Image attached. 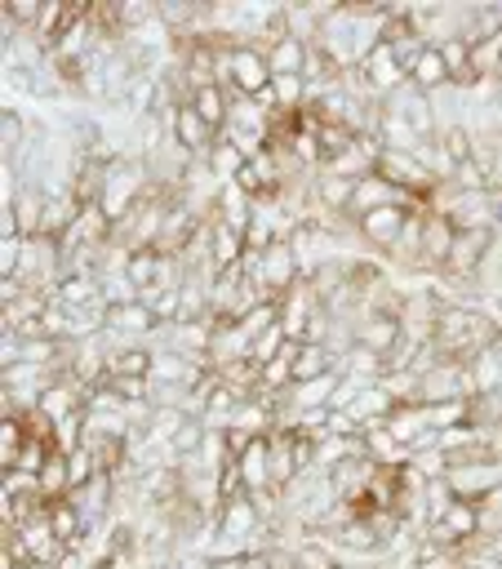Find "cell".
<instances>
[{"instance_id":"cell-1","label":"cell","mask_w":502,"mask_h":569,"mask_svg":"<svg viewBox=\"0 0 502 569\" xmlns=\"http://www.w3.org/2000/svg\"><path fill=\"white\" fill-rule=\"evenodd\" d=\"M147 191H151V169H147V160H142V156H120V160L107 169L102 187H98V209L111 218V227H120V222L147 200Z\"/></svg>"},{"instance_id":"cell-2","label":"cell","mask_w":502,"mask_h":569,"mask_svg":"<svg viewBox=\"0 0 502 569\" xmlns=\"http://www.w3.org/2000/svg\"><path fill=\"white\" fill-rule=\"evenodd\" d=\"M449 489L466 502H489L493 493H502V458H466V462H449L444 471Z\"/></svg>"},{"instance_id":"cell-3","label":"cell","mask_w":502,"mask_h":569,"mask_svg":"<svg viewBox=\"0 0 502 569\" xmlns=\"http://www.w3.org/2000/svg\"><path fill=\"white\" fill-rule=\"evenodd\" d=\"M267 84H271L267 49H258V44H231L227 49V84L222 89L244 93V98H258Z\"/></svg>"},{"instance_id":"cell-4","label":"cell","mask_w":502,"mask_h":569,"mask_svg":"<svg viewBox=\"0 0 502 569\" xmlns=\"http://www.w3.org/2000/svg\"><path fill=\"white\" fill-rule=\"evenodd\" d=\"M409 213H413L409 204H382V209H369V213H360V218H355V240L386 258V253L395 249V240H400V231H404Z\"/></svg>"},{"instance_id":"cell-5","label":"cell","mask_w":502,"mask_h":569,"mask_svg":"<svg viewBox=\"0 0 502 569\" xmlns=\"http://www.w3.org/2000/svg\"><path fill=\"white\" fill-rule=\"evenodd\" d=\"M422 142H431L435 133H440V120H435V98L431 93H422V89H413V84H404V89H395L391 98H382Z\"/></svg>"},{"instance_id":"cell-6","label":"cell","mask_w":502,"mask_h":569,"mask_svg":"<svg viewBox=\"0 0 502 569\" xmlns=\"http://www.w3.org/2000/svg\"><path fill=\"white\" fill-rule=\"evenodd\" d=\"M351 338L360 342V347H369L373 356H391L409 333H404V320L400 316H386V311H364L355 325H351Z\"/></svg>"},{"instance_id":"cell-7","label":"cell","mask_w":502,"mask_h":569,"mask_svg":"<svg viewBox=\"0 0 502 569\" xmlns=\"http://www.w3.org/2000/svg\"><path fill=\"white\" fill-rule=\"evenodd\" d=\"M458 240V227L449 222V213L440 209H426V222H422V271L440 280L444 262H449V249Z\"/></svg>"},{"instance_id":"cell-8","label":"cell","mask_w":502,"mask_h":569,"mask_svg":"<svg viewBox=\"0 0 502 569\" xmlns=\"http://www.w3.org/2000/svg\"><path fill=\"white\" fill-rule=\"evenodd\" d=\"M169 138H173L191 160H204V151L218 142V133L200 120V111H195L191 102H182V107L173 111V120H169Z\"/></svg>"},{"instance_id":"cell-9","label":"cell","mask_w":502,"mask_h":569,"mask_svg":"<svg viewBox=\"0 0 502 569\" xmlns=\"http://www.w3.org/2000/svg\"><path fill=\"white\" fill-rule=\"evenodd\" d=\"M360 67H364V76L373 80V89H378L382 98H391L395 89H404V84H409V67H404V58L395 53V44H386V40H382V44H378Z\"/></svg>"},{"instance_id":"cell-10","label":"cell","mask_w":502,"mask_h":569,"mask_svg":"<svg viewBox=\"0 0 502 569\" xmlns=\"http://www.w3.org/2000/svg\"><path fill=\"white\" fill-rule=\"evenodd\" d=\"M102 320H107V329H111V333H124V338H151V333L160 329L155 311H151L142 298L120 302V307H107V311H102Z\"/></svg>"},{"instance_id":"cell-11","label":"cell","mask_w":502,"mask_h":569,"mask_svg":"<svg viewBox=\"0 0 502 569\" xmlns=\"http://www.w3.org/2000/svg\"><path fill=\"white\" fill-rule=\"evenodd\" d=\"M338 373V351L329 342H298L293 347V387Z\"/></svg>"},{"instance_id":"cell-12","label":"cell","mask_w":502,"mask_h":569,"mask_svg":"<svg viewBox=\"0 0 502 569\" xmlns=\"http://www.w3.org/2000/svg\"><path fill=\"white\" fill-rule=\"evenodd\" d=\"M409 84L422 89V93H431V98L449 89V62L440 58L435 44H422V49L413 53V62H409Z\"/></svg>"},{"instance_id":"cell-13","label":"cell","mask_w":502,"mask_h":569,"mask_svg":"<svg viewBox=\"0 0 502 569\" xmlns=\"http://www.w3.org/2000/svg\"><path fill=\"white\" fill-rule=\"evenodd\" d=\"M200 164H204V173H209L218 187H227V182H235V178L249 169V156H244L227 133H218V142L204 151V160H200Z\"/></svg>"},{"instance_id":"cell-14","label":"cell","mask_w":502,"mask_h":569,"mask_svg":"<svg viewBox=\"0 0 502 569\" xmlns=\"http://www.w3.org/2000/svg\"><path fill=\"white\" fill-rule=\"evenodd\" d=\"M164 262H169V253H160L155 244H151V249H129V258H124V276H129V284L138 289V298L151 293V289H160V280H164Z\"/></svg>"},{"instance_id":"cell-15","label":"cell","mask_w":502,"mask_h":569,"mask_svg":"<svg viewBox=\"0 0 502 569\" xmlns=\"http://www.w3.org/2000/svg\"><path fill=\"white\" fill-rule=\"evenodd\" d=\"M227 133H249V138H267V142H271V111H262V107H258V98L231 93Z\"/></svg>"},{"instance_id":"cell-16","label":"cell","mask_w":502,"mask_h":569,"mask_svg":"<svg viewBox=\"0 0 502 569\" xmlns=\"http://www.w3.org/2000/svg\"><path fill=\"white\" fill-rule=\"evenodd\" d=\"M244 236L235 231V227H227V222H218L213 218V236H209V271H235L240 262H244Z\"/></svg>"},{"instance_id":"cell-17","label":"cell","mask_w":502,"mask_h":569,"mask_svg":"<svg viewBox=\"0 0 502 569\" xmlns=\"http://www.w3.org/2000/svg\"><path fill=\"white\" fill-rule=\"evenodd\" d=\"M235 467H240L244 493H267V489H271V445H267V436H258V440L235 458Z\"/></svg>"},{"instance_id":"cell-18","label":"cell","mask_w":502,"mask_h":569,"mask_svg":"<svg viewBox=\"0 0 502 569\" xmlns=\"http://www.w3.org/2000/svg\"><path fill=\"white\" fill-rule=\"evenodd\" d=\"M0 147H4V160H22V151L31 147V120H27V111L22 107H13L9 98H4V107H0Z\"/></svg>"},{"instance_id":"cell-19","label":"cell","mask_w":502,"mask_h":569,"mask_svg":"<svg viewBox=\"0 0 502 569\" xmlns=\"http://www.w3.org/2000/svg\"><path fill=\"white\" fill-rule=\"evenodd\" d=\"M435 525H444L449 529V538L458 542V547H475L480 542V502H466V498H453V507L435 520Z\"/></svg>"},{"instance_id":"cell-20","label":"cell","mask_w":502,"mask_h":569,"mask_svg":"<svg viewBox=\"0 0 502 569\" xmlns=\"http://www.w3.org/2000/svg\"><path fill=\"white\" fill-rule=\"evenodd\" d=\"M373 138H378L386 151H418V147H422V138H418V133H413L386 102H382L378 116H373Z\"/></svg>"},{"instance_id":"cell-21","label":"cell","mask_w":502,"mask_h":569,"mask_svg":"<svg viewBox=\"0 0 502 569\" xmlns=\"http://www.w3.org/2000/svg\"><path fill=\"white\" fill-rule=\"evenodd\" d=\"M435 147L444 151V160L458 169L466 160H475V129L466 120H444L440 133H435Z\"/></svg>"},{"instance_id":"cell-22","label":"cell","mask_w":502,"mask_h":569,"mask_svg":"<svg viewBox=\"0 0 502 569\" xmlns=\"http://www.w3.org/2000/svg\"><path fill=\"white\" fill-rule=\"evenodd\" d=\"M191 107L200 111V120L213 129V133H227V116H231V89L222 84H204L191 93Z\"/></svg>"},{"instance_id":"cell-23","label":"cell","mask_w":502,"mask_h":569,"mask_svg":"<svg viewBox=\"0 0 502 569\" xmlns=\"http://www.w3.org/2000/svg\"><path fill=\"white\" fill-rule=\"evenodd\" d=\"M307 49H311V40H302V36H284V40H275V44L267 49L271 76H302V71H307Z\"/></svg>"},{"instance_id":"cell-24","label":"cell","mask_w":502,"mask_h":569,"mask_svg":"<svg viewBox=\"0 0 502 569\" xmlns=\"http://www.w3.org/2000/svg\"><path fill=\"white\" fill-rule=\"evenodd\" d=\"M36 489L53 502V498H71V467H67V453H53L44 462V471L36 476Z\"/></svg>"},{"instance_id":"cell-25","label":"cell","mask_w":502,"mask_h":569,"mask_svg":"<svg viewBox=\"0 0 502 569\" xmlns=\"http://www.w3.org/2000/svg\"><path fill=\"white\" fill-rule=\"evenodd\" d=\"M116 18H120L124 36L142 31V27H151L160 18V0H116Z\"/></svg>"},{"instance_id":"cell-26","label":"cell","mask_w":502,"mask_h":569,"mask_svg":"<svg viewBox=\"0 0 502 569\" xmlns=\"http://www.w3.org/2000/svg\"><path fill=\"white\" fill-rule=\"evenodd\" d=\"M142 302L155 311L160 329H169V325L182 320V289H151V293H142Z\"/></svg>"},{"instance_id":"cell-27","label":"cell","mask_w":502,"mask_h":569,"mask_svg":"<svg viewBox=\"0 0 502 569\" xmlns=\"http://www.w3.org/2000/svg\"><path fill=\"white\" fill-rule=\"evenodd\" d=\"M333 387H338V373L315 378V382H302V387H289V396H293L298 409H324L333 400Z\"/></svg>"},{"instance_id":"cell-28","label":"cell","mask_w":502,"mask_h":569,"mask_svg":"<svg viewBox=\"0 0 502 569\" xmlns=\"http://www.w3.org/2000/svg\"><path fill=\"white\" fill-rule=\"evenodd\" d=\"M280 325V302L275 298H262L258 307H249L244 316H240V329L249 333V338H258V333H267V329H275Z\"/></svg>"},{"instance_id":"cell-29","label":"cell","mask_w":502,"mask_h":569,"mask_svg":"<svg viewBox=\"0 0 502 569\" xmlns=\"http://www.w3.org/2000/svg\"><path fill=\"white\" fill-rule=\"evenodd\" d=\"M80 445H84V409L62 418V422H53V449L58 453H76Z\"/></svg>"},{"instance_id":"cell-30","label":"cell","mask_w":502,"mask_h":569,"mask_svg":"<svg viewBox=\"0 0 502 569\" xmlns=\"http://www.w3.org/2000/svg\"><path fill=\"white\" fill-rule=\"evenodd\" d=\"M27 258V236H0V280H18Z\"/></svg>"},{"instance_id":"cell-31","label":"cell","mask_w":502,"mask_h":569,"mask_svg":"<svg viewBox=\"0 0 502 569\" xmlns=\"http://www.w3.org/2000/svg\"><path fill=\"white\" fill-rule=\"evenodd\" d=\"M107 378H111V373H107ZM111 387L120 391V400H124V405H147V400H151V391H155V387H151V378H138V373H116V378H111Z\"/></svg>"},{"instance_id":"cell-32","label":"cell","mask_w":502,"mask_h":569,"mask_svg":"<svg viewBox=\"0 0 502 569\" xmlns=\"http://www.w3.org/2000/svg\"><path fill=\"white\" fill-rule=\"evenodd\" d=\"M284 342H289V338H284V329L275 325V329H267V333H258V338H253V347H249V360L262 369L267 360H275V356L284 351Z\"/></svg>"},{"instance_id":"cell-33","label":"cell","mask_w":502,"mask_h":569,"mask_svg":"<svg viewBox=\"0 0 502 569\" xmlns=\"http://www.w3.org/2000/svg\"><path fill=\"white\" fill-rule=\"evenodd\" d=\"M244 569H275V560H271V547H258V551H244Z\"/></svg>"},{"instance_id":"cell-34","label":"cell","mask_w":502,"mask_h":569,"mask_svg":"<svg viewBox=\"0 0 502 569\" xmlns=\"http://www.w3.org/2000/svg\"><path fill=\"white\" fill-rule=\"evenodd\" d=\"M178 560H182V569H213V560L204 551H182Z\"/></svg>"},{"instance_id":"cell-35","label":"cell","mask_w":502,"mask_h":569,"mask_svg":"<svg viewBox=\"0 0 502 569\" xmlns=\"http://www.w3.org/2000/svg\"><path fill=\"white\" fill-rule=\"evenodd\" d=\"M213 560V569H244V551L240 556H209Z\"/></svg>"},{"instance_id":"cell-36","label":"cell","mask_w":502,"mask_h":569,"mask_svg":"<svg viewBox=\"0 0 502 569\" xmlns=\"http://www.w3.org/2000/svg\"><path fill=\"white\" fill-rule=\"evenodd\" d=\"M182 556V551H178ZM178 556H169V560H155V565H147V569H182V560Z\"/></svg>"},{"instance_id":"cell-37","label":"cell","mask_w":502,"mask_h":569,"mask_svg":"<svg viewBox=\"0 0 502 569\" xmlns=\"http://www.w3.org/2000/svg\"><path fill=\"white\" fill-rule=\"evenodd\" d=\"M489 356H493V360H498V365H502V329H498V333H493V342H489Z\"/></svg>"},{"instance_id":"cell-38","label":"cell","mask_w":502,"mask_h":569,"mask_svg":"<svg viewBox=\"0 0 502 569\" xmlns=\"http://www.w3.org/2000/svg\"><path fill=\"white\" fill-rule=\"evenodd\" d=\"M338 569H369L364 560H338Z\"/></svg>"}]
</instances>
